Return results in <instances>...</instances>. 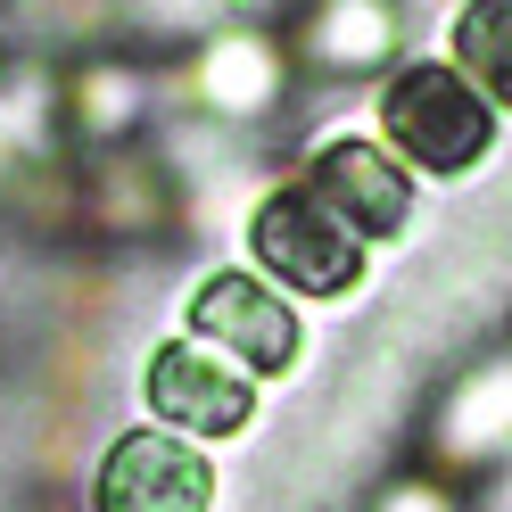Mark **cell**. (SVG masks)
<instances>
[{"label":"cell","instance_id":"cell-1","mask_svg":"<svg viewBox=\"0 0 512 512\" xmlns=\"http://www.w3.org/2000/svg\"><path fill=\"white\" fill-rule=\"evenodd\" d=\"M380 141L405 157V174L463 182L496 157V108L455 58H405L380 83Z\"/></svg>","mask_w":512,"mask_h":512},{"label":"cell","instance_id":"cell-2","mask_svg":"<svg viewBox=\"0 0 512 512\" xmlns=\"http://www.w3.org/2000/svg\"><path fill=\"white\" fill-rule=\"evenodd\" d=\"M248 265L290 298H356L372 273V240L347 232L306 182H290L248 207Z\"/></svg>","mask_w":512,"mask_h":512},{"label":"cell","instance_id":"cell-3","mask_svg":"<svg viewBox=\"0 0 512 512\" xmlns=\"http://www.w3.org/2000/svg\"><path fill=\"white\" fill-rule=\"evenodd\" d=\"M182 323H190L199 347L232 356L248 380H281V372H298V356H306V323H298L290 290H273V281L248 273V265H215L199 290H190Z\"/></svg>","mask_w":512,"mask_h":512},{"label":"cell","instance_id":"cell-4","mask_svg":"<svg viewBox=\"0 0 512 512\" xmlns=\"http://www.w3.org/2000/svg\"><path fill=\"white\" fill-rule=\"evenodd\" d=\"M141 405L157 413V430H182L207 446V438H240L256 422V380L199 339H157L141 364Z\"/></svg>","mask_w":512,"mask_h":512},{"label":"cell","instance_id":"cell-5","mask_svg":"<svg viewBox=\"0 0 512 512\" xmlns=\"http://www.w3.org/2000/svg\"><path fill=\"white\" fill-rule=\"evenodd\" d=\"M91 512H215V463L182 430H124L91 471Z\"/></svg>","mask_w":512,"mask_h":512},{"label":"cell","instance_id":"cell-6","mask_svg":"<svg viewBox=\"0 0 512 512\" xmlns=\"http://www.w3.org/2000/svg\"><path fill=\"white\" fill-rule=\"evenodd\" d=\"M298 182L347 223V232H364L372 248L397 240L405 223H413V174H405V157L380 141V133H331V141H314V157H306Z\"/></svg>","mask_w":512,"mask_h":512},{"label":"cell","instance_id":"cell-7","mask_svg":"<svg viewBox=\"0 0 512 512\" xmlns=\"http://www.w3.org/2000/svg\"><path fill=\"white\" fill-rule=\"evenodd\" d=\"M430 455L446 471H488L512 455V347L479 356L430 413Z\"/></svg>","mask_w":512,"mask_h":512},{"label":"cell","instance_id":"cell-8","mask_svg":"<svg viewBox=\"0 0 512 512\" xmlns=\"http://www.w3.org/2000/svg\"><path fill=\"white\" fill-rule=\"evenodd\" d=\"M190 91L215 108V116H265L281 91H290V67H281V50L265 34H215L199 50V67H190Z\"/></svg>","mask_w":512,"mask_h":512},{"label":"cell","instance_id":"cell-9","mask_svg":"<svg viewBox=\"0 0 512 512\" xmlns=\"http://www.w3.org/2000/svg\"><path fill=\"white\" fill-rule=\"evenodd\" d=\"M397 50V0H314L306 17V58L331 75H364Z\"/></svg>","mask_w":512,"mask_h":512},{"label":"cell","instance_id":"cell-10","mask_svg":"<svg viewBox=\"0 0 512 512\" xmlns=\"http://www.w3.org/2000/svg\"><path fill=\"white\" fill-rule=\"evenodd\" d=\"M446 58L479 83L496 116H512V0H463L446 25Z\"/></svg>","mask_w":512,"mask_h":512},{"label":"cell","instance_id":"cell-11","mask_svg":"<svg viewBox=\"0 0 512 512\" xmlns=\"http://www.w3.org/2000/svg\"><path fill=\"white\" fill-rule=\"evenodd\" d=\"M149 108V91L133 67H116V58H100V67H83L75 75V116H83V133L91 141H116V133H133Z\"/></svg>","mask_w":512,"mask_h":512},{"label":"cell","instance_id":"cell-12","mask_svg":"<svg viewBox=\"0 0 512 512\" xmlns=\"http://www.w3.org/2000/svg\"><path fill=\"white\" fill-rule=\"evenodd\" d=\"M372 512H463V504H455V488H446V479L413 471V479H389V488L372 496Z\"/></svg>","mask_w":512,"mask_h":512}]
</instances>
